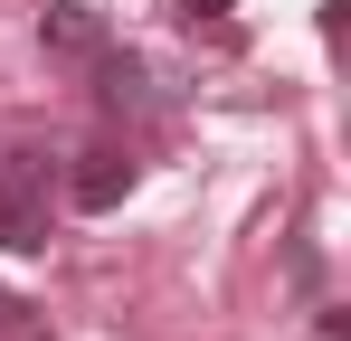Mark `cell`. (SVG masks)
<instances>
[{
	"label": "cell",
	"instance_id": "obj_1",
	"mask_svg": "<svg viewBox=\"0 0 351 341\" xmlns=\"http://www.w3.org/2000/svg\"><path fill=\"white\" fill-rule=\"evenodd\" d=\"M48 152H0V247L10 256H38L48 247Z\"/></svg>",
	"mask_w": 351,
	"mask_h": 341
},
{
	"label": "cell",
	"instance_id": "obj_2",
	"mask_svg": "<svg viewBox=\"0 0 351 341\" xmlns=\"http://www.w3.org/2000/svg\"><path fill=\"white\" fill-rule=\"evenodd\" d=\"M66 199L76 209H123L133 199V152H114V142H95V152H76V170H66Z\"/></svg>",
	"mask_w": 351,
	"mask_h": 341
},
{
	"label": "cell",
	"instance_id": "obj_3",
	"mask_svg": "<svg viewBox=\"0 0 351 341\" xmlns=\"http://www.w3.org/2000/svg\"><path fill=\"white\" fill-rule=\"evenodd\" d=\"M38 38H48V57H95V48H114L105 10H86V0H58V10L38 19Z\"/></svg>",
	"mask_w": 351,
	"mask_h": 341
},
{
	"label": "cell",
	"instance_id": "obj_4",
	"mask_svg": "<svg viewBox=\"0 0 351 341\" xmlns=\"http://www.w3.org/2000/svg\"><path fill=\"white\" fill-rule=\"evenodd\" d=\"M86 66H95V105H152V95H143V86H152V76H143V57H123V48H95L86 57Z\"/></svg>",
	"mask_w": 351,
	"mask_h": 341
},
{
	"label": "cell",
	"instance_id": "obj_5",
	"mask_svg": "<svg viewBox=\"0 0 351 341\" xmlns=\"http://www.w3.org/2000/svg\"><path fill=\"white\" fill-rule=\"evenodd\" d=\"M219 10H228V0H180V19H190V29H199V19H219Z\"/></svg>",
	"mask_w": 351,
	"mask_h": 341
}]
</instances>
